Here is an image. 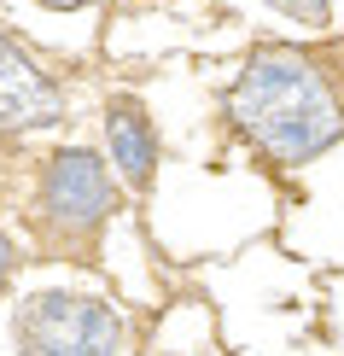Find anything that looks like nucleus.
<instances>
[{"mask_svg": "<svg viewBox=\"0 0 344 356\" xmlns=\"http://www.w3.org/2000/svg\"><path fill=\"white\" fill-rule=\"evenodd\" d=\"M222 106L245 146L275 170H304L344 140V94L333 70L292 41H268L251 53Z\"/></svg>", "mask_w": 344, "mask_h": 356, "instance_id": "1", "label": "nucleus"}, {"mask_svg": "<svg viewBox=\"0 0 344 356\" xmlns=\"http://www.w3.org/2000/svg\"><path fill=\"white\" fill-rule=\"evenodd\" d=\"M12 333L18 356H123V316L94 292H29Z\"/></svg>", "mask_w": 344, "mask_h": 356, "instance_id": "2", "label": "nucleus"}, {"mask_svg": "<svg viewBox=\"0 0 344 356\" xmlns=\"http://www.w3.org/2000/svg\"><path fill=\"white\" fill-rule=\"evenodd\" d=\"M111 211H117V181L94 152L70 146V152L47 158V170H41V222L53 234L88 240L111 222Z\"/></svg>", "mask_w": 344, "mask_h": 356, "instance_id": "3", "label": "nucleus"}, {"mask_svg": "<svg viewBox=\"0 0 344 356\" xmlns=\"http://www.w3.org/2000/svg\"><path fill=\"white\" fill-rule=\"evenodd\" d=\"M58 117H65V94H58V82L18 47V41L0 35V135L53 129Z\"/></svg>", "mask_w": 344, "mask_h": 356, "instance_id": "4", "label": "nucleus"}, {"mask_svg": "<svg viewBox=\"0 0 344 356\" xmlns=\"http://www.w3.org/2000/svg\"><path fill=\"white\" fill-rule=\"evenodd\" d=\"M106 152L129 187H146L158 175V129L134 99H111L106 111Z\"/></svg>", "mask_w": 344, "mask_h": 356, "instance_id": "5", "label": "nucleus"}, {"mask_svg": "<svg viewBox=\"0 0 344 356\" xmlns=\"http://www.w3.org/2000/svg\"><path fill=\"white\" fill-rule=\"evenodd\" d=\"M263 6H275L280 18H292L304 29H327V18H333V0H263Z\"/></svg>", "mask_w": 344, "mask_h": 356, "instance_id": "6", "label": "nucleus"}, {"mask_svg": "<svg viewBox=\"0 0 344 356\" xmlns=\"http://www.w3.org/2000/svg\"><path fill=\"white\" fill-rule=\"evenodd\" d=\"M12 269H18V251H12V240H6V234H0V292H6Z\"/></svg>", "mask_w": 344, "mask_h": 356, "instance_id": "7", "label": "nucleus"}, {"mask_svg": "<svg viewBox=\"0 0 344 356\" xmlns=\"http://www.w3.org/2000/svg\"><path fill=\"white\" fill-rule=\"evenodd\" d=\"M41 6H53V12H76V6H94V0H41Z\"/></svg>", "mask_w": 344, "mask_h": 356, "instance_id": "8", "label": "nucleus"}]
</instances>
